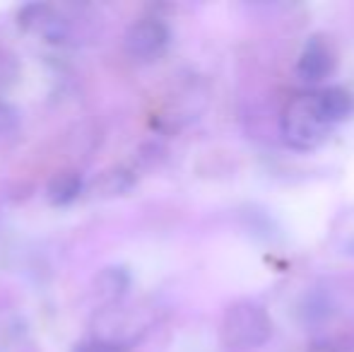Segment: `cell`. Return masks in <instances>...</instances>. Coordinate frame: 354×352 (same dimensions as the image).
<instances>
[{
	"instance_id": "6da1fadb",
	"label": "cell",
	"mask_w": 354,
	"mask_h": 352,
	"mask_svg": "<svg viewBox=\"0 0 354 352\" xmlns=\"http://www.w3.org/2000/svg\"><path fill=\"white\" fill-rule=\"evenodd\" d=\"M219 335H222V343L232 350L263 348L272 335V319L266 306L258 304V302H234L224 311Z\"/></svg>"
},
{
	"instance_id": "7a4b0ae2",
	"label": "cell",
	"mask_w": 354,
	"mask_h": 352,
	"mask_svg": "<svg viewBox=\"0 0 354 352\" xmlns=\"http://www.w3.org/2000/svg\"><path fill=\"white\" fill-rule=\"evenodd\" d=\"M282 138L294 150H316L330 136V126L321 118L316 92L297 94L287 102L280 118Z\"/></svg>"
},
{
	"instance_id": "3957f363",
	"label": "cell",
	"mask_w": 354,
	"mask_h": 352,
	"mask_svg": "<svg viewBox=\"0 0 354 352\" xmlns=\"http://www.w3.org/2000/svg\"><path fill=\"white\" fill-rule=\"evenodd\" d=\"M19 24L48 44H68V39L73 37L71 19L63 17L56 8L44 3L24 5L19 12Z\"/></svg>"
},
{
	"instance_id": "277c9868",
	"label": "cell",
	"mask_w": 354,
	"mask_h": 352,
	"mask_svg": "<svg viewBox=\"0 0 354 352\" xmlns=\"http://www.w3.org/2000/svg\"><path fill=\"white\" fill-rule=\"evenodd\" d=\"M169 37L171 34H169L167 24L147 17L128 29L123 46H126L128 56L136 58V61H152V58H157L169 46Z\"/></svg>"
},
{
	"instance_id": "5b68a950",
	"label": "cell",
	"mask_w": 354,
	"mask_h": 352,
	"mask_svg": "<svg viewBox=\"0 0 354 352\" xmlns=\"http://www.w3.org/2000/svg\"><path fill=\"white\" fill-rule=\"evenodd\" d=\"M333 68H335V53L328 46L326 39H321V37L308 39L297 63L299 80L308 82V85H316V82L326 80V77L330 75Z\"/></svg>"
},
{
	"instance_id": "8992f818",
	"label": "cell",
	"mask_w": 354,
	"mask_h": 352,
	"mask_svg": "<svg viewBox=\"0 0 354 352\" xmlns=\"http://www.w3.org/2000/svg\"><path fill=\"white\" fill-rule=\"evenodd\" d=\"M316 106L321 118L328 126L342 123L354 113V97L342 87H326L321 92H316Z\"/></svg>"
},
{
	"instance_id": "52a82bcc",
	"label": "cell",
	"mask_w": 354,
	"mask_h": 352,
	"mask_svg": "<svg viewBox=\"0 0 354 352\" xmlns=\"http://www.w3.org/2000/svg\"><path fill=\"white\" fill-rule=\"evenodd\" d=\"M128 287H131V275H128V270L121 266L104 268L97 275V280H94V292H97V297L106 306L118 304L121 297L126 295Z\"/></svg>"
},
{
	"instance_id": "ba28073f",
	"label": "cell",
	"mask_w": 354,
	"mask_h": 352,
	"mask_svg": "<svg viewBox=\"0 0 354 352\" xmlns=\"http://www.w3.org/2000/svg\"><path fill=\"white\" fill-rule=\"evenodd\" d=\"M80 193H82V176L77 172H61L46 186V198L53 205H68Z\"/></svg>"
},
{
	"instance_id": "9c48e42d",
	"label": "cell",
	"mask_w": 354,
	"mask_h": 352,
	"mask_svg": "<svg viewBox=\"0 0 354 352\" xmlns=\"http://www.w3.org/2000/svg\"><path fill=\"white\" fill-rule=\"evenodd\" d=\"M308 352H354L352 338H321L308 348Z\"/></svg>"
},
{
	"instance_id": "30bf717a",
	"label": "cell",
	"mask_w": 354,
	"mask_h": 352,
	"mask_svg": "<svg viewBox=\"0 0 354 352\" xmlns=\"http://www.w3.org/2000/svg\"><path fill=\"white\" fill-rule=\"evenodd\" d=\"M19 126V111L8 102H0V138L15 133Z\"/></svg>"
},
{
	"instance_id": "8fae6325",
	"label": "cell",
	"mask_w": 354,
	"mask_h": 352,
	"mask_svg": "<svg viewBox=\"0 0 354 352\" xmlns=\"http://www.w3.org/2000/svg\"><path fill=\"white\" fill-rule=\"evenodd\" d=\"M73 352H128V348L116 343H109V340H99V338H89L82 340L73 348Z\"/></svg>"
},
{
	"instance_id": "7c38bea8",
	"label": "cell",
	"mask_w": 354,
	"mask_h": 352,
	"mask_svg": "<svg viewBox=\"0 0 354 352\" xmlns=\"http://www.w3.org/2000/svg\"><path fill=\"white\" fill-rule=\"evenodd\" d=\"M352 254H354V244H352Z\"/></svg>"
}]
</instances>
